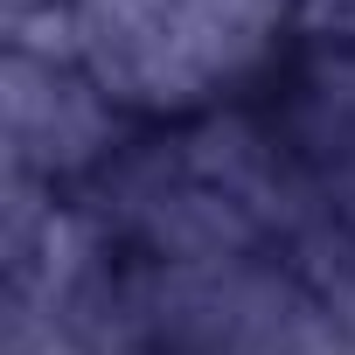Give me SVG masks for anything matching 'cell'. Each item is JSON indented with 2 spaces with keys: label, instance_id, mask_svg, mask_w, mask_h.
Segmentation results:
<instances>
[{
  "label": "cell",
  "instance_id": "cell-1",
  "mask_svg": "<svg viewBox=\"0 0 355 355\" xmlns=\"http://www.w3.org/2000/svg\"><path fill=\"white\" fill-rule=\"evenodd\" d=\"M0 125H8V167H28L42 182H77L125 153L119 105L77 70L8 49L0 63Z\"/></svg>",
  "mask_w": 355,
  "mask_h": 355
},
{
  "label": "cell",
  "instance_id": "cell-2",
  "mask_svg": "<svg viewBox=\"0 0 355 355\" xmlns=\"http://www.w3.org/2000/svg\"><path fill=\"white\" fill-rule=\"evenodd\" d=\"M77 70L119 112H196L209 98L174 0H70Z\"/></svg>",
  "mask_w": 355,
  "mask_h": 355
},
{
  "label": "cell",
  "instance_id": "cell-3",
  "mask_svg": "<svg viewBox=\"0 0 355 355\" xmlns=\"http://www.w3.org/2000/svg\"><path fill=\"white\" fill-rule=\"evenodd\" d=\"M286 355H355V334H348L327 306H313V313H306V327L293 334V348H286Z\"/></svg>",
  "mask_w": 355,
  "mask_h": 355
},
{
  "label": "cell",
  "instance_id": "cell-4",
  "mask_svg": "<svg viewBox=\"0 0 355 355\" xmlns=\"http://www.w3.org/2000/svg\"><path fill=\"white\" fill-rule=\"evenodd\" d=\"M15 355H98V348L77 341L70 327H56V334H42V341H28V348H15Z\"/></svg>",
  "mask_w": 355,
  "mask_h": 355
},
{
  "label": "cell",
  "instance_id": "cell-5",
  "mask_svg": "<svg viewBox=\"0 0 355 355\" xmlns=\"http://www.w3.org/2000/svg\"><path fill=\"white\" fill-rule=\"evenodd\" d=\"M320 306H327V313H334V320H341V327L355 334V279H348V286H334V293H327Z\"/></svg>",
  "mask_w": 355,
  "mask_h": 355
},
{
  "label": "cell",
  "instance_id": "cell-6",
  "mask_svg": "<svg viewBox=\"0 0 355 355\" xmlns=\"http://www.w3.org/2000/svg\"><path fill=\"white\" fill-rule=\"evenodd\" d=\"M35 8H63V0H8V15H35Z\"/></svg>",
  "mask_w": 355,
  "mask_h": 355
}]
</instances>
